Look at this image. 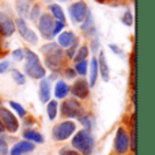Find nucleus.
<instances>
[{"label": "nucleus", "mask_w": 155, "mask_h": 155, "mask_svg": "<svg viewBox=\"0 0 155 155\" xmlns=\"http://www.w3.org/2000/svg\"><path fill=\"white\" fill-rule=\"evenodd\" d=\"M42 53L45 54V60H46V65L52 70H56L59 68V65L61 64L63 57H61V51L57 46V44H48V45H44L41 48Z\"/></svg>", "instance_id": "nucleus-1"}, {"label": "nucleus", "mask_w": 155, "mask_h": 155, "mask_svg": "<svg viewBox=\"0 0 155 155\" xmlns=\"http://www.w3.org/2000/svg\"><path fill=\"white\" fill-rule=\"evenodd\" d=\"M26 72L29 76L34 78V79H41V78L45 76V70H44V67L40 64V61H38V56L35 53H33L31 51H29V49H26Z\"/></svg>", "instance_id": "nucleus-2"}, {"label": "nucleus", "mask_w": 155, "mask_h": 155, "mask_svg": "<svg viewBox=\"0 0 155 155\" xmlns=\"http://www.w3.org/2000/svg\"><path fill=\"white\" fill-rule=\"evenodd\" d=\"M72 146L84 155H90L91 151H93V147H94V140H93V137H91L90 132L79 131L75 135V137H74Z\"/></svg>", "instance_id": "nucleus-3"}, {"label": "nucleus", "mask_w": 155, "mask_h": 155, "mask_svg": "<svg viewBox=\"0 0 155 155\" xmlns=\"http://www.w3.org/2000/svg\"><path fill=\"white\" fill-rule=\"evenodd\" d=\"M74 131H75V124L72 121H64L60 125L54 127L53 137L56 140H65L74 134Z\"/></svg>", "instance_id": "nucleus-4"}, {"label": "nucleus", "mask_w": 155, "mask_h": 155, "mask_svg": "<svg viewBox=\"0 0 155 155\" xmlns=\"http://www.w3.org/2000/svg\"><path fill=\"white\" fill-rule=\"evenodd\" d=\"M0 118L3 120L2 124L10 132H16V131H18V127H19L18 120H16V117L10 112V110L4 109V107H3V109H0Z\"/></svg>", "instance_id": "nucleus-5"}, {"label": "nucleus", "mask_w": 155, "mask_h": 155, "mask_svg": "<svg viewBox=\"0 0 155 155\" xmlns=\"http://www.w3.org/2000/svg\"><path fill=\"white\" fill-rule=\"evenodd\" d=\"M80 113V104L75 99H68L64 101L61 105V114L65 117H79Z\"/></svg>", "instance_id": "nucleus-6"}, {"label": "nucleus", "mask_w": 155, "mask_h": 155, "mask_svg": "<svg viewBox=\"0 0 155 155\" xmlns=\"http://www.w3.org/2000/svg\"><path fill=\"white\" fill-rule=\"evenodd\" d=\"M114 147H116V151H117L118 154L127 153V150H128V147H129V137L123 128H118V131H117Z\"/></svg>", "instance_id": "nucleus-7"}, {"label": "nucleus", "mask_w": 155, "mask_h": 155, "mask_svg": "<svg viewBox=\"0 0 155 155\" xmlns=\"http://www.w3.org/2000/svg\"><path fill=\"white\" fill-rule=\"evenodd\" d=\"M53 26L54 22L51 15H42L40 19V31L45 38L53 37Z\"/></svg>", "instance_id": "nucleus-8"}, {"label": "nucleus", "mask_w": 155, "mask_h": 155, "mask_svg": "<svg viewBox=\"0 0 155 155\" xmlns=\"http://www.w3.org/2000/svg\"><path fill=\"white\" fill-rule=\"evenodd\" d=\"M70 12L75 22H83L86 19V15H87L88 11H87V7H86L84 3L78 2L70 7Z\"/></svg>", "instance_id": "nucleus-9"}, {"label": "nucleus", "mask_w": 155, "mask_h": 155, "mask_svg": "<svg viewBox=\"0 0 155 155\" xmlns=\"http://www.w3.org/2000/svg\"><path fill=\"white\" fill-rule=\"evenodd\" d=\"M16 26H18V30H19V33H21V35L27 41V42L37 44V41H38L37 35H35L34 31H31V30L27 27L26 22H25L23 19H18V21H16Z\"/></svg>", "instance_id": "nucleus-10"}, {"label": "nucleus", "mask_w": 155, "mask_h": 155, "mask_svg": "<svg viewBox=\"0 0 155 155\" xmlns=\"http://www.w3.org/2000/svg\"><path fill=\"white\" fill-rule=\"evenodd\" d=\"M14 30H15L14 22L11 21L7 15L0 12V33H2L3 35H5V37H8V35H11L14 33Z\"/></svg>", "instance_id": "nucleus-11"}, {"label": "nucleus", "mask_w": 155, "mask_h": 155, "mask_svg": "<svg viewBox=\"0 0 155 155\" xmlns=\"http://www.w3.org/2000/svg\"><path fill=\"white\" fill-rule=\"evenodd\" d=\"M72 94L78 98H86L88 95V83L86 80H78L72 86Z\"/></svg>", "instance_id": "nucleus-12"}, {"label": "nucleus", "mask_w": 155, "mask_h": 155, "mask_svg": "<svg viewBox=\"0 0 155 155\" xmlns=\"http://www.w3.org/2000/svg\"><path fill=\"white\" fill-rule=\"evenodd\" d=\"M34 150V144L29 142H19L11 150V155H23L25 153H30Z\"/></svg>", "instance_id": "nucleus-13"}, {"label": "nucleus", "mask_w": 155, "mask_h": 155, "mask_svg": "<svg viewBox=\"0 0 155 155\" xmlns=\"http://www.w3.org/2000/svg\"><path fill=\"white\" fill-rule=\"evenodd\" d=\"M51 98V80L49 79H42L40 83V99L46 104Z\"/></svg>", "instance_id": "nucleus-14"}, {"label": "nucleus", "mask_w": 155, "mask_h": 155, "mask_svg": "<svg viewBox=\"0 0 155 155\" xmlns=\"http://www.w3.org/2000/svg\"><path fill=\"white\" fill-rule=\"evenodd\" d=\"M97 63H98L99 74H101L102 79H104V80H109V65H107L106 57H105V53L102 51H101V53H99V60Z\"/></svg>", "instance_id": "nucleus-15"}, {"label": "nucleus", "mask_w": 155, "mask_h": 155, "mask_svg": "<svg viewBox=\"0 0 155 155\" xmlns=\"http://www.w3.org/2000/svg\"><path fill=\"white\" fill-rule=\"evenodd\" d=\"M59 44L63 48H70L72 44H75V34L72 31H65L63 34H60Z\"/></svg>", "instance_id": "nucleus-16"}, {"label": "nucleus", "mask_w": 155, "mask_h": 155, "mask_svg": "<svg viewBox=\"0 0 155 155\" xmlns=\"http://www.w3.org/2000/svg\"><path fill=\"white\" fill-rule=\"evenodd\" d=\"M68 91H70V87L64 82L56 83V87H54V95H56V98H64L68 94Z\"/></svg>", "instance_id": "nucleus-17"}, {"label": "nucleus", "mask_w": 155, "mask_h": 155, "mask_svg": "<svg viewBox=\"0 0 155 155\" xmlns=\"http://www.w3.org/2000/svg\"><path fill=\"white\" fill-rule=\"evenodd\" d=\"M30 10V3L27 0H18L16 2V11L19 12L21 16H27Z\"/></svg>", "instance_id": "nucleus-18"}, {"label": "nucleus", "mask_w": 155, "mask_h": 155, "mask_svg": "<svg viewBox=\"0 0 155 155\" xmlns=\"http://www.w3.org/2000/svg\"><path fill=\"white\" fill-rule=\"evenodd\" d=\"M97 76H98V63H97L95 59H93L90 64V86L91 87L95 84Z\"/></svg>", "instance_id": "nucleus-19"}, {"label": "nucleus", "mask_w": 155, "mask_h": 155, "mask_svg": "<svg viewBox=\"0 0 155 155\" xmlns=\"http://www.w3.org/2000/svg\"><path fill=\"white\" fill-rule=\"evenodd\" d=\"M23 136L26 137V139L31 140V142H35V143H42L44 142L42 135H40L38 132H35V131H26Z\"/></svg>", "instance_id": "nucleus-20"}, {"label": "nucleus", "mask_w": 155, "mask_h": 155, "mask_svg": "<svg viewBox=\"0 0 155 155\" xmlns=\"http://www.w3.org/2000/svg\"><path fill=\"white\" fill-rule=\"evenodd\" d=\"M51 11H52V14H53L54 18H57V21L64 22V19H65L64 18V12H63V10H61L60 5H57V4L51 5Z\"/></svg>", "instance_id": "nucleus-21"}, {"label": "nucleus", "mask_w": 155, "mask_h": 155, "mask_svg": "<svg viewBox=\"0 0 155 155\" xmlns=\"http://www.w3.org/2000/svg\"><path fill=\"white\" fill-rule=\"evenodd\" d=\"M57 114V102L56 101H51L48 104V116L51 120H54Z\"/></svg>", "instance_id": "nucleus-22"}, {"label": "nucleus", "mask_w": 155, "mask_h": 155, "mask_svg": "<svg viewBox=\"0 0 155 155\" xmlns=\"http://www.w3.org/2000/svg\"><path fill=\"white\" fill-rule=\"evenodd\" d=\"M87 54H88V49H87V46H82V48L79 49V51L76 52V56L74 57V60H75L76 63H79V61H83V60L87 57Z\"/></svg>", "instance_id": "nucleus-23"}, {"label": "nucleus", "mask_w": 155, "mask_h": 155, "mask_svg": "<svg viewBox=\"0 0 155 155\" xmlns=\"http://www.w3.org/2000/svg\"><path fill=\"white\" fill-rule=\"evenodd\" d=\"M76 71H78V74H80V75H84V74L87 72V61L83 60V61L76 63Z\"/></svg>", "instance_id": "nucleus-24"}, {"label": "nucleus", "mask_w": 155, "mask_h": 155, "mask_svg": "<svg viewBox=\"0 0 155 155\" xmlns=\"http://www.w3.org/2000/svg\"><path fill=\"white\" fill-rule=\"evenodd\" d=\"M12 78H14V80H15L18 84H25V76L22 75L18 70H14L12 71Z\"/></svg>", "instance_id": "nucleus-25"}, {"label": "nucleus", "mask_w": 155, "mask_h": 155, "mask_svg": "<svg viewBox=\"0 0 155 155\" xmlns=\"http://www.w3.org/2000/svg\"><path fill=\"white\" fill-rule=\"evenodd\" d=\"M10 105H11V107H12V109L15 110V112L18 113L19 116H25V114H26V112H25V109L21 106V105L18 104V102H14V101H11V102H10Z\"/></svg>", "instance_id": "nucleus-26"}, {"label": "nucleus", "mask_w": 155, "mask_h": 155, "mask_svg": "<svg viewBox=\"0 0 155 155\" xmlns=\"http://www.w3.org/2000/svg\"><path fill=\"white\" fill-rule=\"evenodd\" d=\"M121 21H123V23H125L127 26H131L132 22H134V18H132V14L129 12V11H127V12L124 14V16L121 18Z\"/></svg>", "instance_id": "nucleus-27"}, {"label": "nucleus", "mask_w": 155, "mask_h": 155, "mask_svg": "<svg viewBox=\"0 0 155 155\" xmlns=\"http://www.w3.org/2000/svg\"><path fill=\"white\" fill-rule=\"evenodd\" d=\"M63 29H64V23H63V22H60V21H56V22H54V26H53V37L59 34V33Z\"/></svg>", "instance_id": "nucleus-28"}, {"label": "nucleus", "mask_w": 155, "mask_h": 155, "mask_svg": "<svg viewBox=\"0 0 155 155\" xmlns=\"http://www.w3.org/2000/svg\"><path fill=\"white\" fill-rule=\"evenodd\" d=\"M12 57H14V60H16V61H21V60L23 59V51H22V49H16V51H14Z\"/></svg>", "instance_id": "nucleus-29"}, {"label": "nucleus", "mask_w": 155, "mask_h": 155, "mask_svg": "<svg viewBox=\"0 0 155 155\" xmlns=\"http://www.w3.org/2000/svg\"><path fill=\"white\" fill-rule=\"evenodd\" d=\"M131 147H132V150H136V134H135V128H134V131H132V139H131Z\"/></svg>", "instance_id": "nucleus-30"}, {"label": "nucleus", "mask_w": 155, "mask_h": 155, "mask_svg": "<svg viewBox=\"0 0 155 155\" xmlns=\"http://www.w3.org/2000/svg\"><path fill=\"white\" fill-rule=\"evenodd\" d=\"M60 155H79V153H76V151H72V150H61Z\"/></svg>", "instance_id": "nucleus-31"}, {"label": "nucleus", "mask_w": 155, "mask_h": 155, "mask_svg": "<svg viewBox=\"0 0 155 155\" xmlns=\"http://www.w3.org/2000/svg\"><path fill=\"white\" fill-rule=\"evenodd\" d=\"M75 49H76V44H72V45H71L70 48H68V52H67L68 56L72 57V56H74V52H75Z\"/></svg>", "instance_id": "nucleus-32"}, {"label": "nucleus", "mask_w": 155, "mask_h": 155, "mask_svg": "<svg viewBox=\"0 0 155 155\" xmlns=\"http://www.w3.org/2000/svg\"><path fill=\"white\" fill-rule=\"evenodd\" d=\"M38 14H40V8H38V7H35L34 10H33V12H31V15H30V18H31L33 21H34V19L38 16Z\"/></svg>", "instance_id": "nucleus-33"}, {"label": "nucleus", "mask_w": 155, "mask_h": 155, "mask_svg": "<svg viewBox=\"0 0 155 155\" xmlns=\"http://www.w3.org/2000/svg\"><path fill=\"white\" fill-rule=\"evenodd\" d=\"M8 68V61H3V63H0V74H3L5 70Z\"/></svg>", "instance_id": "nucleus-34"}, {"label": "nucleus", "mask_w": 155, "mask_h": 155, "mask_svg": "<svg viewBox=\"0 0 155 155\" xmlns=\"http://www.w3.org/2000/svg\"><path fill=\"white\" fill-rule=\"evenodd\" d=\"M80 121H82V124H84V125L87 127V128H90L91 124H90V118H88V117H83Z\"/></svg>", "instance_id": "nucleus-35"}, {"label": "nucleus", "mask_w": 155, "mask_h": 155, "mask_svg": "<svg viewBox=\"0 0 155 155\" xmlns=\"http://www.w3.org/2000/svg\"><path fill=\"white\" fill-rule=\"evenodd\" d=\"M110 49H113V52H114V53H117V54H120V53H121L120 49H118L116 45H110Z\"/></svg>", "instance_id": "nucleus-36"}, {"label": "nucleus", "mask_w": 155, "mask_h": 155, "mask_svg": "<svg viewBox=\"0 0 155 155\" xmlns=\"http://www.w3.org/2000/svg\"><path fill=\"white\" fill-rule=\"evenodd\" d=\"M65 75H67L68 78H74L75 76V72H74L72 70H67V74H65Z\"/></svg>", "instance_id": "nucleus-37"}, {"label": "nucleus", "mask_w": 155, "mask_h": 155, "mask_svg": "<svg viewBox=\"0 0 155 155\" xmlns=\"http://www.w3.org/2000/svg\"><path fill=\"white\" fill-rule=\"evenodd\" d=\"M5 153H7L5 147H0V155H5Z\"/></svg>", "instance_id": "nucleus-38"}, {"label": "nucleus", "mask_w": 155, "mask_h": 155, "mask_svg": "<svg viewBox=\"0 0 155 155\" xmlns=\"http://www.w3.org/2000/svg\"><path fill=\"white\" fill-rule=\"evenodd\" d=\"M0 147H5V142L2 139V137H0Z\"/></svg>", "instance_id": "nucleus-39"}, {"label": "nucleus", "mask_w": 155, "mask_h": 155, "mask_svg": "<svg viewBox=\"0 0 155 155\" xmlns=\"http://www.w3.org/2000/svg\"><path fill=\"white\" fill-rule=\"evenodd\" d=\"M3 129H4V127H3L2 121H0V134H2V132H3Z\"/></svg>", "instance_id": "nucleus-40"}, {"label": "nucleus", "mask_w": 155, "mask_h": 155, "mask_svg": "<svg viewBox=\"0 0 155 155\" xmlns=\"http://www.w3.org/2000/svg\"><path fill=\"white\" fill-rule=\"evenodd\" d=\"M98 2H104V0H98Z\"/></svg>", "instance_id": "nucleus-41"}, {"label": "nucleus", "mask_w": 155, "mask_h": 155, "mask_svg": "<svg viewBox=\"0 0 155 155\" xmlns=\"http://www.w3.org/2000/svg\"><path fill=\"white\" fill-rule=\"evenodd\" d=\"M63 2H65V0H63Z\"/></svg>", "instance_id": "nucleus-42"}, {"label": "nucleus", "mask_w": 155, "mask_h": 155, "mask_svg": "<svg viewBox=\"0 0 155 155\" xmlns=\"http://www.w3.org/2000/svg\"><path fill=\"white\" fill-rule=\"evenodd\" d=\"M0 105H2V102H0Z\"/></svg>", "instance_id": "nucleus-43"}]
</instances>
